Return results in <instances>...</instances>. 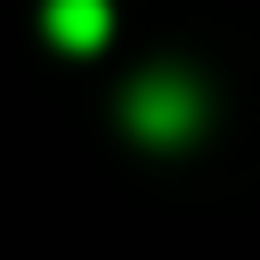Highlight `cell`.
<instances>
[{
  "label": "cell",
  "instance_id": "1",
  "mask_svg": "<svg viewBox=\"0 0 260 260\" xmlns=\"http://www.w3.org/2000/svg\"><path fill=\"white\" fill-rule=\"evenodd\" d=\"M130 130L138 138H154V146H171V138H187L195 122H203V98H195V81H179V73H146L138 89H130Z\"/></svg>",
  "mask_w": 260,
  "mask_h": 260
},
{
  "label": "cell",
  "instance_id": "2",
  "mask_svg": "<svg viewBox=\"0 0 260 260\" xmlns=\"http://www.w3.org/2000/svg\"><path fill=\"white\" fill-rule=\"evenodd\" d=\"M114 32V8L106 0H49V41L57 49H98Z\"/></svg>",
  "mask_w": 260,
  "mask_h": 260
}]
</instances>
